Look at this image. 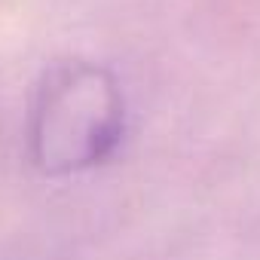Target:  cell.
<instances>
[{
    "instance_id": "6da1fadb",
    "label": "cell",
    "mask_w": 260,
    "mask_h": 260,
    "mask_svg": "<svg viewBox=\"0 0 260 260\" xmlns=\"http://www.w3.org/2000/svg\"><path fill=\"white\" fill-rule=\"evenodd\" d=\"M125 135V95L95 61H55L43 71L31 119V162L49 175H77L107 162Z\"/></svg>"
}]
</instances>
